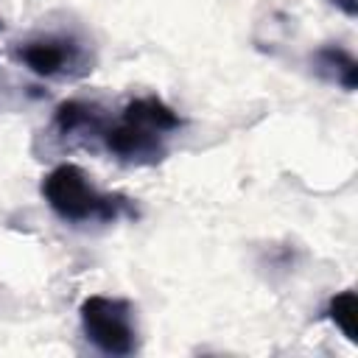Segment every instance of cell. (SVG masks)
<instances>
[{
	"instance_id": "cell-1",
	"label": "cell",
	"mask_w": 358,
	"mask_h": 358,
	"mask_svg": "<svg viewBox=\"0 0 358 358\" xmlns=\"http://www.w3.org/2000/svg\"><path fill=\"white\" fill-rule=\"evenodd\" d=\"M182 126L179 115L157 95L134 98L123 106V115L117 123L106 126L101 131L109 154H115L123 162L148 165L159 162L165 157V137L168 131H176Z\"/></svg>"
},
{
	"instance_id": "cell-2",
	"label": "cell",
	"mask_w": 358,
	"mask_h": 358,
	"mask_svg": "<svg viewBox=\"0 0 358 358\" xmlns=\"http://www.w3.org/2000/svg\"><path fill=\"white\" fill-rule=\"evenodd\" d=\"M42 196L48 207L70 224L84 221H115L120 215H134L131 204L120 193H101L90 176L73 165L62 162L42 179Z\"/></svg>"
},
{
	"instance_id": "cell-3",
	"label": "cell",
	"mask_w": 358,
	"mask_h": 358,
	"mask_svg": "<svg viewBox=\"0 0 358 358\" xmlns=\"http://www.w3.org/2000/svg\"><path fill=\"white\" fill-rule=\"evenodd\" d=\"M81 327L87 341H92L106 355H131L137 350L134 308L117 296H87L81 302Z\"/></svg>"
},
{
	"instance_id": "cell-4",
	"label": "cell",
	"mask_w": 358,
	"mask_h": 358,
	"mask_svg": "<svg viewBox=\"0 0 358 358\" xmlns=\"http://www.w3.org/2000/svg\"><path fill=\"white\" fill-rule=\"evenodd\" d=\"M20 59L25 67L36 76L53 78L62 76L73 62H76V48L70 39H56V36H42L20 45Z\"/></svg>"
},
{
	"instance_id": "cell-5",
	"label": "cell",
	"mask_w": 358,
	"mask_h": 358,
	"mask_svg": "<svg viewBox=\"0 0 358 358\" xmlns=\"http://www.w3.org/2000/svg\"><path fill=\"white\" fill-rule=\"evenodd\" d=\"M56 129L62 134H76V131H92V134H101L106 129L103 123V115L95 103H87V101H62L56 106Z\"/></svg>"
},
{
	"instance_id": "cell-6",
	"label": "cell",
	"mask_w": 358,
	"mask_h": 358,
	"mask_svg": "<svg viewBox=\"0 0 358 358\" xmlns=\"http://www.w3.org/2000/svg\"><path fill=\"white\" fill-rule=\"evenodd\" d=\"M313 62H316V70L322 76H327L330 81L341 84L344 90H355V76H358V67H355V59L336 48V45H327L322 50L313 53Z\"/></svg>"
},
{
	"instance_id": "cell-7",
	"label": "cell",
	"mask_w": 358,
	"mask_h": 358,
	"mask_svg": "<svg viewBox=\"0 0 358 358\" xmlns=\"http://www.w3.org/2000/svg\"><path fill=\"white\" fill-rule=\"evenodd\" d=\"M327 316L336 322V327L350 338L355 341V291H341L330 299L327 305Z\"/></svg>"
},
{
	"instance_id": "cell-8",
	"label": "cell",
	"mask_w": 358,
	"mask_h": 358,
	"mask_svg": "<svg viewBox=\"0 0 358 358\" xmlns=\"http://www.w3.org/2000/svg\"><path fill=\"white\" fill-rule=\"evenodd\" d=\"M330 3H336V6H338L344 14H350V17H352V14H355V8H358V6H355V0H330Z\"/></svg>"
},
{
	"instance_id": "cell-9",
	"label": "cell",
	"mask_w": 358,
	"mask_h": 358,
	"mask_svg": "<svg viewBox=\"0 0 358 358\" xmlns=\"http://www.w3.org/2000/svg\"><path fill=\"white\" fill-rule=\"evenodd\" d=\"M0 28H3V22H0Z\"/></svg>"
}]
</instances>
